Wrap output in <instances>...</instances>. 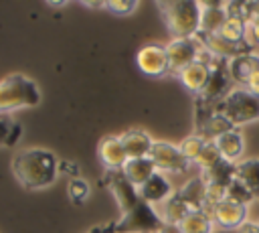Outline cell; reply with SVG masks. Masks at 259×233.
Here are the masks:
<instances>
[{
  "label": "cell",
  "instance_id": "13",
  "mask_svg": "<svg viewBox=\"0 0 259 233\" xmlns=\"http://www.w3.org/2000/svg\"><path fill=\"white\" fill-rule=\"evenodd\" d=\"M214 146H217V150H219L223 162L235 166V164L241 162V158H243V154H245V136H243L241 130L233 128V130L225 132L223 136H219V138L214 140Z\"/></svg>",
  "mask_w": 259,
  "mask_h": 233
},
{
  "label": "cell",
  "instance_id": "28",
  "mask_svg": "<svg viewBox=\"0 0 259 233\" xmlns=\"http://www.w3.org/2000/svg\"><path fill=\"white\" fill-rule=\"evenodd\" d=\"M136 8H138L136 0H109V2H105V10H109V12L117 14V16L132 14Z\"/></svg>",
  "mask_w": 259,
  "mask_h": 233
},
{
  "label": "cell",
  "instance_id": "5",
  "mask_svg": "<svg viewBox=\"0 0 259 233\" xmlns=\"http://www.w3.org/2000/svg\"><path fill=\"white\" fill-rule=\"evenodd\" d=\"M214 109L237 128L259 120V97L251 95L245 87H233L219 103H214Z\"/></svg>",
  "mask_w": 259,
  "mask_h": 233
},
{
  "label": "cell",
  "instance_id": "26",
  "mask_svg": "<svg viewBox=\"0 0 259 233\" xmlns=\"http://www.w3.org/2000/svg\"><path fill=\"white\" fill-rule=\"evenodd\" d=\"M206 146V140L204 138H200L198 134H192V136H188V138H184L180 144H178V148H180V152L184 154V158L186 160H190V162H194L198 156H200V152H202V148Z\"/></svg>",
  "mask_w": 259,
  "mask_h": 233
},
{
  "label": "cell",
  "instance_id": "33",
  "mask_svg": "<svg viewBox=\"0 0 259 233\" xmlns=\"http://www.w3.org/2000/svg\"><path fill=\"white\" fill-rule=\"evenodd\" d=\"M160 233H178V229H176V227H166V229L160 231Z\"/></svg>",
  "mask_w": 259,
  "mask_h": 233
},
{
  "label": "cell",
  "instance_id": "18",
  "mask_svg": "<svg viewBox=\"0 0 259 233\" xmlns=\"http://www.w3.org/2000/svg\"><path fill=\"white\" fill-rule=\"evenodd\" d=\"M156 172L158 170H156V166H154L150 156L148 158H132L121 168V174L125 176V180L130 184H134L136 188H140L144 182H148Z\"/></svg>",
  "mask_w": 259,
  "mask_h": 233
},
{
  "label": "cell",
  "instance_id": "21",
  "mask_svg": "<svg viewBox=\"0 0 259 233\" xmlns=\"http://www.w3.org/2000/svg\"><path fill=\"white\" fill-rule=\"evenodd\" d=\"M190 211H192V209L174 192L170 199H166V201L160 205L158 215H160V219L164 221L166 227H178L180 221H182Z\"/></svg>",
  "mask_w": 259,
  "mask_h": 233
},
{
  "label": "cell",
  "instance_id": "29",
  "mask_svg": "<svg viewBox=\"0 0 259 233\" xmlns=\"http://www.w3.org/2000/svg\"><path fill=\"white\" fill-rule=\"evenodd\" d=\"M245 47L249 51L259 49V20H249L245 30Z\"/></svg>",
  "mask_w": 259,
  "mask_h": 233
},
{
  "label": "cell",
  "instance_id": "6",
  "mask_svg": "<svg viewBox=\"0 0 259 233\" xmlns=\"http://www.w3.org/2000/svg\"><path fill=\"white\" fill-rule=\"evenodd\" d=\"M231 75H229V69H227V61L225 63H219V59L212 57L210 61V75H208V83L206 87L202 89V93L198 95L196 101L204 103V105H214L219 103L233 87H231Z\"/></svg>",
  "mask_w": 259,
  "mask_h": 233
},
{
  "label": "cell",
  "instance_id": "32",
  "mask_svg": "<svg viewBox=\"0 0 259 233\" xmlns=\"http://www.w3.org/2000/svg\"><path fill=\"white\" fill-rule=\"evenodd\" d=\"M237 233H259V223L247 221V223H243V225L237 229Z\"/></svg>",
  "mask_w": 259,
  "mask_h": 233
},
{
  "label": "cell",
  "instance_id": "27",
  "mask_svg": "<svg viewBox=\"0 0 259 233\" xmlns=\"http://www.w3.org/2000/svg\"><path fill=\"white\" fill-rule=\"evenodd\" d=\"M89 192H91V188H89L87 180H83L79 176L77 178H71L69 184H67V195H69V199L75 205H83L89 199Z\"/></svg>",
  "mask_w": 259,
  "mask_h": 233
},
{
  "label": "cell",
  "instance_id": "23",
  "mask_svg": "<svg viewBox=\"0 0 259 233\" xmlns=\"http://www.w3.org/2000/svg\"><path fill=\"white\" fill-rule=\"evenodd\" d=\"M227 10H229V6H227ZM245 30H247V20L241 14L229 10V14H227V18H225L219 34L223 38L235 43V45H245Z\"/></svg>",
  "mask_w": 259,
  "mask_h": 233
},
{
  "label": "cell",
  "instance_id": "4",
  "mask_svg": "<svg viewBox=\"0 0 259 233\" xmlns=\"http://www.w3.org/2000/svg\"><path fill=\"white\" fill-rule=\"evenodd\" d=\"M42 95L38 85L22 73L8 75L0 81V113H8L20 107H36Z\"/></svg>",
  "mask_w": 259,
  "mask_h": 233
},
{
  "label": "cell",
  "instance_id": "10",
  "mask_svg": "<svg viewBox=\"0 0 259 233\" xmlns=\"http://www.w3.org/2000/svg\"><path fill=\"white\" fill-rule=\"evenodd\" d=\"M247 213L249 211L245 203L227 197L210 211V217L214 225H219L223 231H237L243 223H247Z\"/></svg>",
  "mask_w": 259,
  "mask_h": 233
},
{
  "label": "cell",
  "instance_id": "34",
  "mask_svg": "<svg viewBox=\"0 0 259 233\" xmlns=\"http://www.w3.org/2000/svg\"><path fill=\"white\" fill-rule=\"evenodd\" d=\"M221 233H237V231H221Z\"/></svg>",
  "mask_w": 259,
  "mask_h": 233
},
{
  "label": "cell",
  "instance_id": "31",
  "mask_svg": "<svg viewBox=\"0 0 259 233\" xmlns=\"http://www.w3.org/2000/svg\"><path fill=\"white\" fill-rule=\"evenodd\" d=\"M87 233H117L115 229V221H109V223H103V225H97L93 229H89Z\"/></svg>",
  "mask_w": 259,
  "mask_h": 233
},
{
  "label": "cell",
  "instance_id": "2",
  "mask_svg": "<svg viewBox=\"0 0 259 233\" xmlns=\"http://www.w3.org/2000/svg\"><path fill=\"white\" fill-rule=\"evenodd\" d=\"M61 172V160L47 148H26L12 158L14 178L30 190L51 186Z\"/></svg>",
  "mask_w": 259,
  "mask_h": 233
},
{
  "label": "cell",
  "instance_id": "17",
  "mask_svg": "<svg viewBox=\"0 0 259 233\" xmlns=\"http://www.w3.org/2000/svg\"><path fill=\"white\" fill-rule=\"evenodd\" d=\"M233 180L241 184L251 197H259V160H241L233 168Z\"/></svg>",
  "mask_w": 259,
  "mask_h": 233
},
{
  "label": "cell",
  "instance_id": "7",
  "mask_svg": "<svg viewBox=\"0 0 259 233\" xmlns=\"http://www.w3.org/2000/svg\"><path fill=\"white\" fill-rule=\"evenodd\" d=\"M150 158L156 166V170L160 172H172V174H178V172H186L188 170V164L190 160L184 158V154L180 152L178 146L170 144V142H154L152 146V152H150Z\"/></svg>",
  "mask_w": 259,
  "mask_h": 233
},
{
  "label": "cell",
  "instance_id": "8",
  "mask_svg": "<svg viewBox=\"0 0 259 233\" xmlns=\"http://www.w3.org/2000/svg\"><path fill=\"white\" fill-rule=\"evenodd\" d=\"M166 55H168L170 71L180 73L184 67H188L190 63L200 59L202 47L196 38H172L166 45Z\"/></svg>",
  "mask_w": 259,
  "mask_h": 233
},
{
  "label": "cell",
  "instance_id": "20",
  "mask_svg": "<svg viewBox=\"0 0 259 233\" xmlns=\"http://www.w3.org/2000/svg\"><path fill=\"white\" fill-rule=\"evenodd\" d=\"M227 69H229V75L233 81H239L241 85L253 75L259 71V55L257 53H243L231 61H227Z\"/></svg>",
  "mask_w": 259,
  "mask_h": 233
},
{
  "label": "cell",
  "instance_id": "24",
  "mask_svg": "<svg viewBox=\"0 0 259 233\" xmlns=\"http://www.w3.org/2000/svg\"><path fill=\"white\" fill-rule=\"evenodd\" d=\"M22 136V126L10 113H0V146H14Z\"/></svg>",
  "mask_w": 259,
  "mask_h": 233
},
{
  "label": "cell",
  "instance_id": "25",
  "mask_svg": "<svg viewBox=\"0 0 259 233\" xmlns=\"http://www.w3.org/2000/svg\"><path fill=\"white\" fill-rule=\"evenodd\" d=\"M196 164H198V168L206 174V172H210V170H214L221 162H223V158H221V154H219V150H217V146H214V142H206V146L202 148V152H200V156L194 160Z\"/></svg>",
  "mask_w": 259,
  "mask_h": 233
},
{
  "label": "cell",
  "instance_id": "15",
  "mask_svg": "<svg viewBox=\"0 0 259 233\" xmlns=\"http://www.w3.org/2000/svg\"><path fill=\"white\" fill-rule=\"evenodd\" d=\"M140 197L148 203V205H162L166 199H170L174 192H172V184L170 180L162 174V172H156L148 182H144L140 188H138Z\"/></svg>",
  "mask_w": 259,
  "mask_h": 233
},
{
  "label": "cell",
  "instance_id": "16",
  "mask_svg": "<svg viewBox=\"0 0 259 233\" xmlns=\"http://www.w3.org/2000/svg\"><path fill=\"white\" fill-rule=\"evenodd\" d=\"M119 140L123 144L127 160H132V158H148L150 152H152V146H154V140L144 130H127L125 134L119 136Z\"/></svg>",
  "mask_w": 259,
  "mask_h": 233
},
{
  "label": "cell",
  "instance_id": "12",
  "mask_svg": "<svg viewBox=\"0 0 259 233\" xmlns=\"http://www.w3.org/2000/svg\"><path fill=\"white\" fill-rule=\"evenodd\" d=\"M204 53V51H202ZM178 75V79H180V83L190 91V93H196V95H200L202 93V89L206 87V83H208V75H210V61H206L202 55H200V59L198 61H194V63H190L188 67H184L180 73H176Z\"/></svg>",
  "mask_w": 259,
  "mask_h": 233
},
{
  "label": "cell",
  "instance_id": "22",
  "mask_svg": "<svg viewBox=\"0 0 259 233\" xmlns=\"http://www.w3.org/2000/svg\"><path fill=\"white\" fill-rule=\"evenodd\" d=\"M176 229L178 233H214V221L206 211L196 209L190 211Z\"/></svg>",
  "mask_w": 259,
  "mask_h": 233
},
{
  "label": "cell",
  "instance_id": "30",
  "mask_svg": "<svg viewBox=\"0 0 259 233\" xmlns=\"http://www.w3.org/2000/svg\"><path fill=\"white\" fill-rule=\"evenodd\" d=\"M241 87H245V89H247L251 95L259 97V71H257V73H253V75H251V77H249V79H247V81H245Z\"/></svg>",
  "mask_w": 259,
  "mask_h": 233
},
{
  "label": "cell",
  "instance_id": "19",
  "mask_svg": "<svg viewBox=\"0 0 259 233\" xmlns=\"http://www.w3.org/2000/svg\"><path fill=\"white\" fill-rule=\"evenodd\" d=\"M229 10L223 2H200V32H219Z\"/></svg>",
  "mask_w": 259,
  "mask_h": 233
},
{
  "label": "cell",
  "instance_id": "14",
  "mask_svg": "<svg viewBox=\"0 0 259 233\" xmlns=\"http://www.w3.org/2000/svg\"><path fill=\"white\" fill-rule=\"evenodd\" d=\"M97 156H99V162L107 170H121L123 164L127 162V154L123 150V144H121L119 136L101 138L99 146H97Z\"/></svg>",
  "mask_w": 259,
  "mask_h": 233
},
{
  "label": "cell",
  "instance_id": "11",
  "mask_svg": "<svg viewBox=\"0 0 259 233\" xmlns=\"http://www.w3.org/2000/svg\"><path fill=\"white\" fill-rule=\"evenodd\" d=\"M196 41L200 43V47L214 59L219 61H231L243 53H249V49L245 45H235L227 38H223L219 32H198ZM253 53V51H251Z\"/></svg>",
  "mask_w": 259,
  "mask_h": 233
},
{
  "label": "cell",
  "instance_id": "9",
  "mask_svg": "<svg viewBox=\"0 0 259 233\" xmlns=\"http://www.w3.org/2000/svg\"><path fill=\"white\" fill-rule=\"evenodd\" d=\"M136 65L148 77H162V75H166L170 71L168 55H166V45H158V43L144 45L138 51V55H136Z\"/></svg>",
  "mask_w": 259,
  "mask_h": 233
},
{
  "label": "cell",
  "instance_id": "3",
  "mask_svg": "<svg viewBox=\"0 0 259 233\" xmlns=\"http://www.w3.org/2000/svg\"><path fill=\"white\" fill-rule=\"evenodd\" d=\"M158 10L172 34V38H196L200 32V2L170 0L158 2Z\"/></svg>",
  "mask_w": 259,
  "mask_h": 233
},
{
  "label": "cell",
  "instance_id": "1",
  "mask_svg": "<svg viewBox=\"0 0 259 233\" xmlns=\"http://www.w3.org/2000/svg\"><path fill=\"white\" fill-rule=\"evenodd\" d=\"M103 184L115 195V201L123 211V217L115 221L117 233H160L166 229L158 211L140 197L138 188L125 180L121 170H107Z\"/></svg>",
  "mask_w": 259,
  "mask_h": 233
}]
</instances>
